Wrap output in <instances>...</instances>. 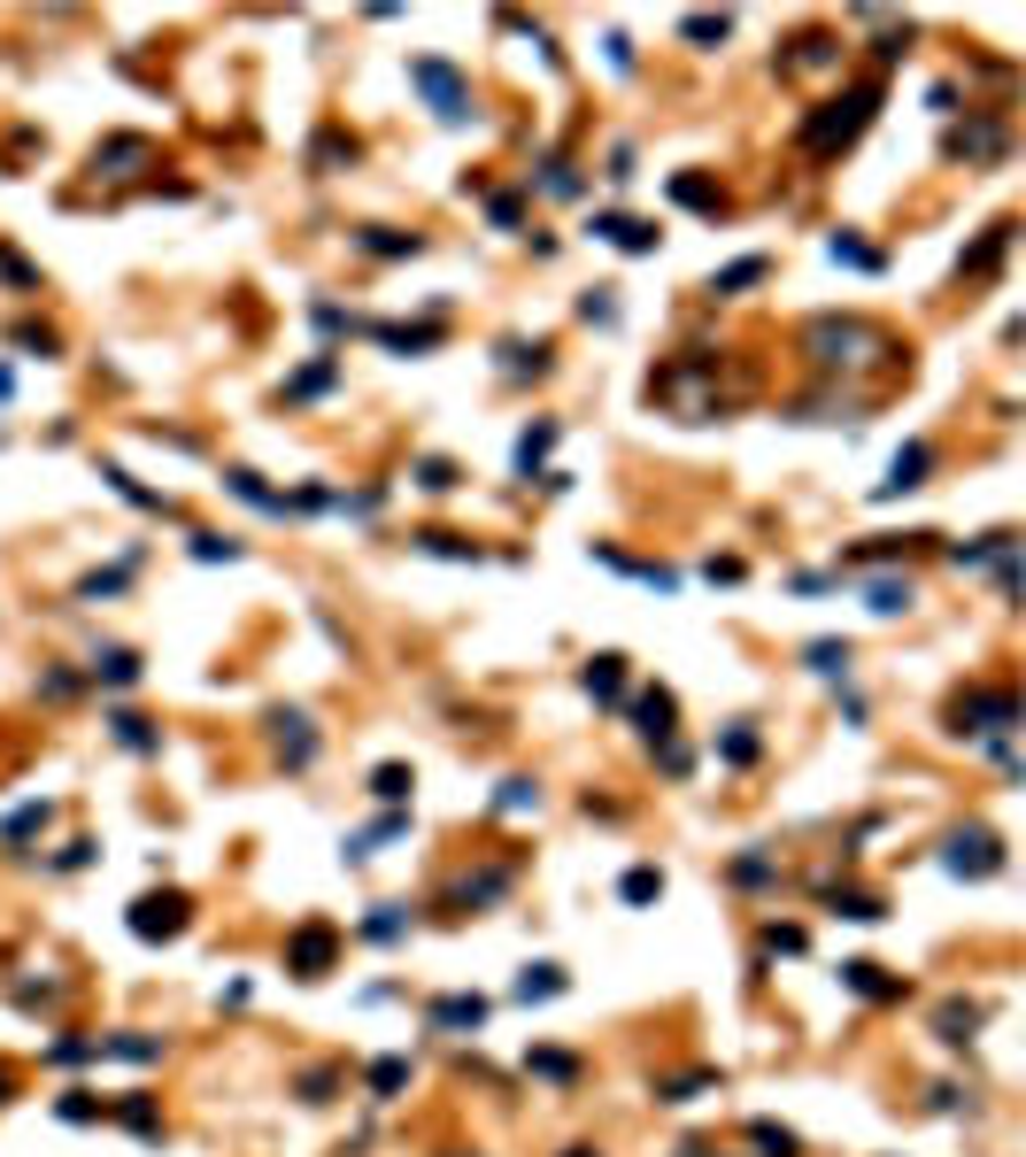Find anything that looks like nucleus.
Returning <instances> with one entry per match:
<instances>
[{
	"label": "nucleus",
	"instance_id": "obj_1",
	"mask_svg": "<svg viewBox=\"0 0 1026 1157\" xmlns=\"http://www.w3.org/2000/svg\"><path fill=\"white\" fill-rule=\"evenodd\" d=\"M873 101H880V85L865 77V85H849L841 101H818V116H803V155H833V147H849L865 124H873Z\"/></svg>",
	"mask_w": 1026,
	"mask_h": 1157
},
{
	"label": "nucleus",
	"instance_id": "obj_2",
	"mask_svg": "<svg viewBox=\"0 0 1026 1157\" xmlns=\"http://www.w3.org/2000/svg\"><path fill=\"white\" fill-rule=\"evenodd\" d=\"M1011 726H1018V694L1011 687H965L950 702V734H965V741H1003Z\"/></svg>",
	"mask_w": 1026,
	"mask_h": 1157
},
{
	"label": "nucleus",
	"instance_id": "obj_3",
	"mask_svg": "<svg viewBox=\"0 0 1026 1157\" xmlns=\"http://www.w3.org/2000/svg\"><path fill=\"white\" fill-rule=\"evenodd\" d=\"M811 355L826 371H841V364H873V355H888V340L865 324V317H818L811 324Z\"/></svg>",
	"mask_w": 1026,
	"mask_h": 1157
},
{
	"label": "nucleus",
	"instance_id": "obj_4",
	"mask_svg": "<svg viewBox=\"0 0 1026 1157\" xmlns=\"http://www.w3.org/2000/svg\"><path fill=\"white\" fill-rule=\"evenodd\" d=\"M409 85H417L424 101H433V116H441V124H463V116H471V85H463L448 62L417 54V62H409Z\"/></svg>",
	"mask_w": 1026,
	"mask_h": 1157
},
{
	"label": "nucleus",
	"instance_id": "obj_5",
	"mask_svg": "<svg viewBox=\"0 0 1026 1157\" xmlns=\"http://www.w3.org/2000/svg\"><path fill=\"white\" fill-rule=\"evenodd\" d=\"M942 864H950L957 879H996V872H1003V841H996L988 826H965V834L942 841Z\"/></svg>",
	"mask_w": 1026,
	"mask_h": 1157
},
{
	"label": "nucleus",
	"instance_id": "obj_6",
	"mask_svg": "<svg viewBox=\"0 0 1026 1157\" xmlns=\"http://www.w3.org/2000/svg\"><path fill=\"white\" fill-rule=\"evenodd\" d=\"M186 919H194V903L178 896V887H162V896H139V903H132V934H139V941H178Z\"/></svg>",
	"mask_w": 1026,
	"mask_h": 1157
},
{
	"label": "nucleus",
	"instance_id": "obj_7",
	"mask_svg": "<svg viewBox=\"0 0 1026 1157\" xmlns=\"http://www.w3.org/2000/svg\"><path fill=\"white\" fill-rule=\"evenodd\" d=\"M332 949H339V934H332L324 919H309V926L286 941V972H301V981H324V972H332Z\"/></svg>",
	"mask_w": 1026,
	"mask_h": 1157
},
{
	"label": "nucleus",
	"instance_id": "obj_8",
	"mask_svg": "<svg viewBox=\"0 0 1026 1157\" xmlns=\"http://www.w3.org/2000/svg\"><path fill=\"white\" fill-rule=\"evenodd\" d=\"M271 741H279V756H286L294 772L317 756V734H309V718H301V710H279V718H271Z\"/></svg>",
	"mask_w": 1026,
	"mask_h": 1157
},
{
	"label": "nucleus",
	"instance_id": "obj_9",
	"mask_svg": "<svg viewBox=\"0 0 1026 1157\" xmlns=\"http://www.w3.org/2000/svg\"><path fill=\"white\" fill-rule=\"evenodd\" d=\"M926 471H934V448H926V440H911V448L888 464V479H880V502H888V494H911V487H926Z\"/></svg>",
	"mask_w": 1026,
	"mask_h": 1157
},
{
	"label": "nucleus",
	"instance_id": "obj_10",
	"mask_svg": "<svg viewBox=\"0 0 1026 1157\" xmlns=\"http://www.w3.org/2000/svg\"><path fill=\"white\" fill-rule=\"evenodd\" d=\"M424 1019H433L441 1034H471V1026H486V996H441Z\"/></svg>",
	"mask_w": 1026,
	"mask_h": 1157
},
{
	"label": "nucleus",
	"instance_id": "obj_11",
	"mask_svg": "<svg viewBox=\"0 0 1026 1157\" xmlns=\"http://www.w3.org/2000/svg\"><path fill=\"white\" fill-rule=\"evenodd\" d=\"M633 718H641V734H648V741L664 749V741H671V718H679V702H671L664 687H648V694L633 702Z\"/></svg>",
	"mask_w": 1026,
	"mask_h": 1157
},
{
	"label": "nucleus",
	"instance_id": "obj_12",
	"mask_svg": "<svg viewBox=\"0 0 1026 1157\" xmlns=\"http://www.w3.org/2000/svg\"><path fill=\"white\" fill-rule=\"evenodd\" d=\"M594 239H610V247H626V255H656V232L633 224V217H594Z\"/></svg>",
	"mask_w": 1026,
	"mask_h": 1157
},
{
	"label": "nucleus",
	"instance_id": "obj_13",
	"mask_svg": "<svg viewBox=\"0 0 1026 1157\" xmlns=\"http://www.w3.org/2000/svg\"><path fill=\"white\" fill-rule=\"evenodd\" d=\"M139 162H154L147 139H109V147H94V170H109V177H132Z\"/></svg>",
	"mask_w": 1026,
	"mask_h": 1157
},
{
	"label": "nucleus",
	"instance_id": "obj_14",
	"mask_svg": "<svg viewBox=\"0 0 1026 1157\" xmlns=\"http://www.w3.org/2000/svg\"><path fill=\"white\" fill-rule=\"evenodd\" d=\"M109 734H116V741H124L132 756H154V749H162V734H154V726L139 718V710H109Z\"/></svg>",
	"mask_w": 1026,
	"mask_h": 1157
},
{
	"label": "nucleus",
	"instance_id": "obj_15",
	"mask_svg": "<svg viewBox=\"0 0 1026 1157\" xmlns=\"http://www.w3.org/2000/svg\"><path fill=\"white\" fill-rule=\"evenodd\" d=\"M841 988H857V996H873V1004H888V996H903V981H888V972L880 964H841Z\"/></svg>",
	"mask_w": 1026,
	"mask_h": 1157
},
{
	"label": "nucleus",
	"instance_id": "obj_16",
	"mask_svg": "<svg viewBox=\"0 0 1026 1157\" xmlns=\"http://www.w3.org/2000/svg\"><path fill=\"white\" fill-rule=\"evenodd\" d=\"M571 981H564V964H526V981H518V1004H548V996H564Z\"/></svg>",
	"mask_w": 1026,
	"mask_h": 1157
},
{
	"label": "nucleus",
	"instance_id": "obj_17",
	"mask_svg": "<svg viewBox=\"0 0 1026 1157\" xmlns=\"http://www.w3.org/2000/svg\"><path fill=\"white\" fill-rule=\"evenodd\" d=\"M509 879H518V872H509V864H494V872H479V879H463V887H456V903H471V911H479V903L509 896Z\"/></svg>",
	"mask_w": 1026,
	"mask_h": 1157
},
{
	"label": "nucleus",
	"instance_id": "obj_18",
	"mask_svg": "<svg viewBox=\"0 0 1026 1157\" xmlns=\"http://www.w3.org/2000/svg\"><path fill=\"white\" fill-rule=\"evenodd\" d=\"M618 687H626V656H594L586 664V694L594 702H618Z\"/></svg>",
	"mask_w": 1026,
	"mask_h": 1157
},
{
	"label": "nucleus",
	"instance_id": "obj_19",
	"mask_svg": "<svg viewBox=\"0 0 1026 1157\" xmlns=\"http://www.w3.org/2000/svg\"><path fill=\"white\" fill-rule=\"evenodd\" d=\"M934 1026H942V1042H950V1049H965V1042H973V1026H980V1004H942V1019H934Z\"/></svg>",
	"mask_w": 1026,
	"mask_h": 1157
},
{
	"label": "nucleus",
	"instance_id": "obj_20",
	"mask_svg": "<svg viewBox=\"0 0 1026 1157\" xmlns=\"http://www.w3.org/2000/svg\"><path fill=\"white\" fill-rule=\"evenodd\" d=\"M94 679H101V687H132V679H139V656H132V649H101V656H94Z\"/></svg>",
	"mask_w": 1026,
	"mask_h": 1157
},
{
	"label": "nucleus",
	"instance_id": "obj_21",
	"mask_svg": "<svg viewBox=\"0 0 1026 1157\" xmlns=\"http://www.w3.org/2000/svg\"><path fill=\"white\" fill-rule=\"evenodd\" d=\"M1003 147V124H965V132H950V155H996Z\"/></svg>",
	"mask_w": 1026,
	"mask_h": 1157
},
{
	"label": "nucleus",
	"instance_id": "obj_22",
	"mask_svg": "<svg viewBox=\"0 0 1026 1157\" xmlns=\"http://www.w3.org/2000/svg\"><path fill=\"white\" fill-rule=\"evenodd\" d=\"M803 656H811V672H818V679H849V641H811Z\"/></svg>",
	"mask_w": 1026,
	"mask_h": 1157
},
{
	"label": "nucleus",
	"instance_id": "obj_23",
	"mask_svg": "<svg viewBox=\"0 0 1026 1157\" xmlns=\"http://www.w3.org/2000/svg\"><path fill=\"white\" fill-rule=\"evenodd\" d=\"M401 934H409V911H401V903H379V911L363 919V941H401Z\"/></svg>",
	"mask_w": 1026,
	"mask_h": 1157
},
{
	"label": "nucleus",
	"instance_id": "obj_24",
	"mask_svg": "<svg viewBox=\"0 0 1026 1157\" xmlns=\"http://www.w3.org/2000/svg\"><path fill=\"white\" fill-rule=\"evenodd\" d=\"M618 896H626V903H656V896H664V872H656V864H633V872L618 879Z\"/></svg>",
	"mask_w": 1026,
	"mask_h": 1157
},
{
	"label": "nucleus",
	"instance_id": "obj_25",
	"mask_svg": "<svg viewBox=\"0 0 1026 1157\" xmlns=\"http://www.w3.org/2000/svg\"><path fill=\"white\" fill-rule=\"evenodd\" d=\"M526 1073H541V1081H579V1057H564V1049H533V1057H526Z\"/></svg>",
	"mask_w": 1026,
	"mask_h": 1157
},
{
	"label": "nucleus",
	"instance_id": "obj_26",
	"mask_svg": "<svg viewBox=\"0 0 1026 1157\" xmlns=\"http://www.w3.org/2000/svg\"><path fill=\"white\" fill-rule=\"evenodd\" d=\"M865 602H873L880 617H895V610H911V579H873V587H865Z\"/></svg>",
	"mask_w": 1026,
	"mask_h": 1157
},
{
	"label": "nucleus",
	"instance_id": "obj_27",
	"mask_svg": "<svg viewBox=\"0 0 1026 1157\" xmlns=\"http://www.w3.org/2000/svg\"><path fill=\"white\" fill-rule=\"evenodd\" d=\"M101 1057H132V1064H154V1057H162V1042H154V1034H116V1042H101Z\"/></svg>",
	"mask_w": 1026,
	"mask_h": 1157
},
{
	"label": "nucleus",
	"instance_id": "obj_28",
	"mask_svg": "<svg viewBox=\"0 0 1026 1157\" xmlns=\"http://www.w3.org/2000/svg\"><path fill=\"white\" fill-rule=\"evenodd\" d=\"M409 1088V1057H379L371 1064V1096H401Z\"/></svg>",
	"mask_w": 1026,
	"mask_h": 1157
},
{
	"label": "nucleus",
	"instance_id": "obj_29",
	"mask_svg": "<svg viewBox=\"0 0 1026 1157\" xmlns=\"http://www.w3.org/2000/svg\"><path fill=\"white\" fill-rule=\"evenodd\" d=\"M417 549H424V556H456V564H479V549H471V541H456V532H417Z\"/></svg>",
	"mask_w": 1026,
	"mask_h": 1157
},
{
	"label": "nucleus",
	"instance_id": "obj_30",
	"mask_svg": "<svg viewBox=\"0 0 1026 1157\" xmlns=\"http://www.w3.org/2000/svg\"><path fill=\"white\" fill-rule=\"evenodd\" d=\"M749 1142H756L764 1157H795V1134H788V1127H772V1119H756V1127H749Z\"/></svg>",
	"mask_w": 1026,
	"mask_h": 1157
},
{
	"label": "nucleus",
	"instance_id": "obj_31",
	"mask_svg": "<svg viewBox=\"0 0 1026 1157\" xmlns=\"http://www.w3.org/2000/svg\"><path fill=\"white\" fill-rule=\"evenodd\" d=\"M826 255H833V262H857V271H880V255H873V247H857L849 232H833V239H826Z\"/></svg>",
	"mask_w": 1026,
	"mask_h": 1157
},
{
	"label": "nucleus",
	"instance_id": "obj_32",
	"mask_svg": "<svg viewBox=\"0 0 1026 1157\" xmlns=\"http://www.w3.org/2000/svg\"><path fill=\"white\" fill-rule=\"evenodd\" d=\"M548 448H556V424H533V432L518 440V471H533V464H541Z\"/></svg>",
	"mask_w": 1026,
	"mask_h": 1157
},
{
	"label": "nucleus",
	"instance_id": "obj_33",
	"mask_svg": "<svg viewBox=\"0 0 1026 1157\" xmlns=\"http://www.w3.org/2000/svg\"><path fill=\"white\" fill-rule=\"evenodd\" d=\"M232 487H239V494H247L255 509H279V517H286V494H271V487L255 479V471H232Z\"/></svg>",
	"mask_w": 1026,
	"mask_h": 1157
},
{
	"label": "nucleus",
	"instance_id": "obj_34",
	"mask_svg": "<svg viewBox=\"0 0 1026 1157\" xmlns=\"http://www.w3.org/2000/svg\"><path fill=\"white\" fill-rule=\"evenodd\" d=\"M371 795H379V803H401V795H409V772H401V764H379V772H371Z\"/></svg>",
	"mask_w": 1026,
	"mask_h": 1157
},
{
	"label": "nucleus",
	"instance_id": "obj_35",
	"mask_svg": "<svg viewBox=\"0 0 1026 1157\" xmlns=\"http://www.w3.org/2000/svg\"><path fill=\"white\" fill-rule=\"evenodd\" d=\"M39 826H47V803H24V811H16L9 826H0V841H32Z\"/></svg>",
	"mask_w": 1026,
	"mask_h": 1157
},
{
	"label": "nucleus",
	"instance_id": "obj_36",
	"mask_svg": "<svg viewBox=\"0 0 1026 1157\" xmlns=\"http://www.w3.org/2000/svg\"><path fill=\"white\" fill-rule=\"evenodd\" d=\"M116 1119H124L132 1134H162V1119H154V1104H147V1096H132V1104H116Z\"/></svg>",
	"mask_w": 1026,
	"mask_h": 1157
},
{
	"label": "nucleus",
	"instance_id": "obj_37",
	"mask_svg": "<svg viewBox=\"0 0 1026 1157\" xmlns=\"http://www.w3.org/2000/svg\"><path fill=\"white\" fill-rule=\"evenodd\" d=\"M756 279H764V262L749 255V262H733V271H718V279H710V294H733V286H756Z\"/></svg>",
	"mask_w": 1026,
	"mask_h": 1157
},
{
	"label": "nucleus",
	"instance_id": "obj_38",
	"mask_svg": "<svg viewBox=\"0 0 1026 1157\" xmlns=\"http://www.w3.org/2000/svg\"><path fill=\"white\" fill-rule=\"evenodd\" d=\"M671 194H679V201H688V209H726V201H718V194L703 186V177H671Z\"/></svg>",
	"mask_w": 1026,
	"mask_h": 1157
},
{
	"label": "nucleus",
	"instance_id": "obj_39",
	"mask_svg": "<svg viewBox=\"0 0 1026 1157\" xmlns=\"http://www.w3.org/2000/svg\"><path fill=\"white\" fill-rule=\"evenodd\" d=\"M363 247H371V255H417L424 239H417V232H409V239H401V232H363Z\"/></svg>",
	"mask_w": 1026,
	"mask_h": 1157
},
{
	"label": "nucleus",
	"instance_id": "obj_40",
	"mask_svg": "<svg viewBox=\"0 0 1026 1157\" xmlns=\"http://www.w3.org/2000/svg\"><path fill=\"white\" fill-rule=\"evenodd\" d=\"M417 487H433V494H448V487H456V464H441V456H424V464H417Z\"/></svg>",
	"mask_w": 1026,
	"mask_h": 1157
},
{
	"label": "nucleus",
	"instance_id": "obj_41",
	"mask_svg": "<svg viewBox=\"0 0 1026 1157\" xmlns=\"http://www.w3.org/2000/svg\"><path fill=\"white\" fill-rule=\"evenodd\" d=\"M194 556H201V564H232V556H239V541H217V532H194Z\"/></svg>",
	"mask_w": 1026,
	"mask_h": 1157
},
{
	"label": "nucleus",
	"instance_id": "obj_42",
	"mask_svg": "<svg viewBox=\"0 0 1026 1157\" xmlns=\"http://www.w3.org/2000/svg\"><path fill=\"white\" fill-rule=\"evenodd\" d=\"M533 803H541L533 779H502V811H533Z\"/></svg>",
	"mask_w": 1026,
	"mask_h": 1157
},
{
	"label": "nucleus",
	"instance_id": "obj_43",
	"mask_svg": "<svg viewBox=\"0 0 1026 1157\" xmlns=\"http://www.w3.org/2000/svg\"><path fill=\"white\" fill-rule=\"evenodd\" d=\"M324 386H332V355H324V364H309V371H301V379H294L286 394L301 402V394H324Z\"/></svg>",
	"mask_w": 1026,
	"mask_h": 1157
},
{
	"label": "nucleus",
	"instance_id": "obj_44",
	"mask_svg": "<svg viewBox=\"0 0 1026 1157\" xmlns=\"http://www.w3.org/2000/svg\"><path fill=\"white\" fill-rule=\"evenodd\" d=\"M718 756H726V764H749V756H756V734H749V726H733V734L718 741Z\"/></svg>",
	"mask_w": 1026,
	"mask_h": 1157
},
{
	"label": "nucleus",
	"instance_id": "obj_45",
	"mask_svg": "<svg viewBox=\"0 0 1026 1157\" xmlns=\"http://www.w3.org/2000/svg\"><path fill=\"white\" fill-rule=\"evenodd\" d=\"M85 1057H101V1042H77V1034L54 1042V1064H85Z\"/></svg>",
	"mask_w": 1026,
	"mask_h": 1157
},
{
	"label": "nucleus",
	"instance_id": "obj_46",
	"mask_svg": "<svg viewBox=\"0 0 1026 1157\" xmlns=\"http://www.w3.org/2000/svg\"><path fill=\"white\" fill-rule=\"evenodd\" d=\"M332 1088H339V1073H309V1081H301V1104H332Z\"/></svg>",
	"mask_w": 1026,
	"mask_h": 1157
},
{
	"label": "nucleus",
	"instance_id": "obj_47",
	"mask_svg": "<svg viewBox=\"0 0 1026 1157\" xmlns=\"http://www.w3.org/2000/svg\"><path fill=\"white\" fill-rule=\"evenodd\" d=\"M688 39H703V47L726 39V16H688Z\"/></svg>",
	"mask_w": 1026,
	"mask_h": 1157
},
{
	"label": "nucleus",
	"instance_id": "obj_48",
	"mask_svg": "<svg viewBox=\"0 0 1026 1157\" xmlns=\"http://www.w3.org/2000/svg\"><path fill=\"white\" fill-rule=\"evenodd\" d=\"M733 872H741V879H749V887H764V879H772V857H741V864H733Z\"/></svg>",
	"mask_w": 1026,
	"mask_h": 1157
},
{
	"label": "nucleus",
	"instance_id": "obj_49",
	"mask_svg": "<svg viewBox=\"0 0 1026 1157\" xmlns=\"http://www.w3.org/2000/svg\"><path fill=\"white\" fill-rule=\"evenodd\" d=\"M62 1119H101V1104H94V1096L77 1088V1096H62Z\"/></svg>",
	"mask_w": 1026,
	"mask_h": 1157
},
{
	"label": "nucleus",
	"instance_id": "obj_50",
	"mask_svg": "<svg viewBox=\"0 0 1026 1157\" xmlns=\"http://www.w3.org/2000/svg\"><path fill=\"white\" fill-rule=\"evenodd\" d=\"M9 1088H16V1073H9V1064H0V1104H9Z\"/></svg>",
	"mask_w": 1026,
	"mask_h": 1157
},
{
	"label": "nucleus",
	"instance_id": "obj_51",
	"mask_svg": "<svg viewBox=\"0 0 1026 1157\" xmlns=\"http://www.w3.org/2000/svg\"><path fill=\"white\" fill-rule=\"evenodd\" d=\"M564 1157H594V1149H564Z\"/></svg>",
	"mask_w": 1026,
	"mask_h": 1157
}]
</instances>
